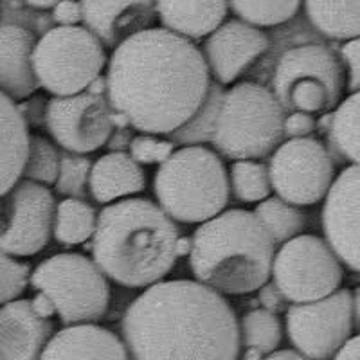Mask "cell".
I'll use <instances>...</instances> for the list:
<instances>
[{
	"label": "cell",
	"instance_id": "f35d334b",
	"mask_svg": "<svg viewBox=\"0 0 360 360\" xmlns=\"http://www.w3.org/2000/svg\"><path fill=\"white\" fill-rule=\"evenodd\" d=\"M53 22H56L58 27H70V25H79L82 22V6L79 2H56L51 13Z\"/></svg>",
	"mask_w": 360,
	"mask_h": 360
},
{
	"label": "cell",
	"instance_id": "e0dca14e",
	"mask_svg": "<svg viewBox=\"0 0 360 360\" xmlns=\"http://www.w3.org/2000/svg\"><path fill=\"white\" fill-rule=\"evenodd\" d=\"M82 6V22L103 47L115 49L134 34L152 27L155 20V2H94L85 0Z\"/></svg>",
	"mask_w": 360,
	"mask_h": 360
},
{
	"label": "cell",
	"instance_id": "c3c4849f",
	"mask_svg": "<svg viewBox=\"0 0 360 360\" xmlns=\"http://www.w3.org/2000/svg\"><path fill=\"white\" fill-rule=\"evenodd\" d=\"M0 15H2V8H0Z\"/></svg>",
	"mask_w": 360,
	"mask_h": 360
},
{
	"label": "cell",
	"instance_id": "8992f818",
	"mask_svg": "<svg viewBox=\"0 0 360 360\" xmlns=\"http://www.w3.org/2000/svg\"><path fill=\"white\" fill-rule=\"evenodd\" d=\"M283 119L285 112L269 86L240 82L224 92L211 144L234 162L265 159L285 141Z\"/></svg>",
	"mask_w": 360,
	"mask_h": 360
},
{
	"label": "cell",
	"instance_id": "7a4b0ae2",
	"mask_svg": "<svg viewBox=\"0 0 360 360\" xmlns=\"http://www.w3.org/2000/svg\"><path fill=\"white\" fill-rule=\"evenodd\" d=\"M130 360H238V317L227 299L193 279L160 281L121 321Z\"/></svg>",
	"mask_w": 360,
	"mask_h": 360
},
{
	"label": "cell",
	"instance_id": "ac0fdd59",
	"mask_svg": "<svg viewBox=\"0 0 360 360\" xmlns=\"http://www.w3.org/2000/svg\"><path fill=\"white\" fill-rule=\"evenodd\" d=\"M53 335V321L40 319L31 308V299L0 307V356L4 360H40Z\"/></svg>",
	"mask_w": 360,
	"mask_h": 360
},
{
	"label": "cell",
	"instance_id": "9c48e42d",
	"mask_svg": "<svg viewBox=\"0 0 360 360\" xmlns=\"http://www.w3.org/2000/svg\"><path fill=\"white\" fill-rule=\"evenodd\" d=\"M107 65V51L83 25L51 27L37 40L31 56L38 89L53 98L85 92Z\"/></svg>",
	"mask_w": 360,
	"mask_h": 360
},
{
	"label": "cell",
	"instance_id": "ab89813d",
	"mask_svg": "<svg viewBox=\"0 0 360 360\" xmlns=\"http://www.w3.org/2000/svg\"><path fill=\"white\" fill-rule=\"evenodd\" d=\"M259 303H262L263 310L270 311V314H278V311H287L288 307H285V299L279 294L278 288L274 287V283L266 281L262 288H259Z\"/></svg>",
	"mask_w": 360,
	"mask_h": 360
},
{
	"label": "cell",
	"instance_id": "ffe728a7",
	"mask_svg": "<svg viewBox=\"0 0 360 360\" xmlns=\"http://www.w3.org/2000/svg\"><path fill=\"white\" fill-rule=\"evenodd\" d=\"M40 360H130L115 333L98 324L65 326L45 344Z\"/></svg>",
	"mask_w": 360,
	"mask_h": 360
},
{
	"label": "cell",
	"instance_id": "f6af8a7d",
	"mask_svg": "<svg viewBox=\"0 0 360 360\" xmlns=\"http://www.w3.org/2000/svg\"><path fill=\"white\" fill-rule=\"evenodd\" d=\"M85 92L94 96H105V98H107V79H105V76L96 78L94 82L90 83V86L85 90Z\"/></svg>",
	"mask_w": 360,
	"mask_h": 360
},
{
	"label": "cell",
	"instance_id": "836d02e7",
	"mask_svg": "<svg viewBox=\"0 0 360 360\" xmlns=\"http://www.w3.org/2000/svg\"><path fill=\"white\" fill-rule=\"evenodd\" d=\"M31 265L0 250V307L17 301L29 287Z\"/></svg>",
	"mask_w": 360,
	"mask_h": 360
},
{
	"label": "cell",
	"instance_id": "7c38bea8",
	"mask_svg": "<svg viewBox=\"0 0 360 360\" xmlns=\"http://www.w3.org/2000/svg\"><path fill=\"white\" fill-rule=\"evenodd\" d=\"M266 168L272 191L295 207L324 200L335 180V162L315 137L283 141Z\"/></svg>",
	"mask_w": 360,
	"mask_h": 360
},
{
	"label": "cell",
	"instance_id": "603a6c76",
	"mask_svg": "<svg viewBox=\"0 0 360 360\" xmlns=\"http://www.w3.org/2000/svg\"><path fill=\"white\" fill-rule=\"evenodd\" d=\"M27 144L29 128L17 103L0 94V197L22 179Z\"/></svg>",
	"mask_w": 360,
	"mask_h": 360
},
{
	"label": "cell",
	"instance_id": "52a82bcc",
	"mask_svg": "<svg viewBox=\"0 0 360 360\" xmlns=\"http://www.w3.org/2000/svg\"><path fill=\"white\" fill-rule=\"evenodd\" d=\"M344 89V67L330 45L304 41L285 49L276 60L270 92L285 114L333 112Z\"/></svg>",
	"mask_w": 360,
	"mask_h": 360
},
{
	"label": "cell",
	"instance_id": "d6986e66",
	"mask_svg": "<svg viewBox=\"0 0 360 360\" xmlns=\"http://www.w3.org/2000/svg\"><path fill=\"white\" fill-rule=\"evenodd\" d=\"M37 45V34L18 24H0V94L11 101H24L34 96L31 56Z\"/></svg>",
	"mask_w": 360,
	"mask_h": 360
},
{
	"label": "cell",
	"instance_id": "277c9868",
	"mask_svg": "<svg viewBox=\"0 0 360 360\" xmlns=\"http://www.w3.org/2000/svg\"><path fill=\"white\" fill-rule=\"evenodd\" d=\"M276 245L252 211L225 209L191 236L189 266L204 287L220 295H245L270 281Z\"/></svg>",
	"mask_w": 360,
	"mask_h": 360
},
{
	"label": "cell",
	"instance_id": "f546056e",
	"mask_svg": "<svg viewBox=\"0 0 360 360\" xmlns=\"http://www.w3.org/2000/svg\"><path fill=\"white\" fill-rule=\"evenodd\" d=\"M229 176V191L240 202L252 204V202H263L270 197L269 168L266 164L259 160H236L231 166Z\"/></svg>",
	"mask_w": 360,
	"mask_h": 360
},
{
	"label": "cell",
	"instance_id": "3957f363",
	"mask_svg": "<svg viewBox=\"0 0 360 360\" xmlns=\"http://www.w3.org/2000/svg\"><path fill=\"white\" fill-rule=\"evenodd\" d=\"M179 238L176 224L155 202L124 198L99 211L92 262L121 287H153L175 266Z\"/></svg>",
	"mask_w": 360,
	"mask_h": 360
},
{
	"label": "cell",
	"instance_id": "e575fe53",
	"mask_svg": "<svg viewBox=\"0 0 360 360\" xmlns=\"http://www.w3.org/2000/svg\"><path fill=\"white\" fill-rule=\"evenodd\" d=\"M175 150V144L169 139H159L157 135L139 134L134 135L130 148H128V155L143 168V166H152V164L160 166L173 155Z\"/></svg>",
	"mask_w": 360,
	"mask_h": 360
},
{
	"label": "cell",
	"instance_id": "8d00e7d4",
	"mask_svg": "<svg viewBox=\"0 0 360 360\" xmlns=\"http://www.w3.org/2000/svg\"><path fill=\"white\" fill-rule=\"evenodd\" d=\"M315 131V117L307 112H290L283 119V137L290 139H304L311 137Z\"/></svg>",
	"mask_w": 360,
	"mask_h": 360
},
{
	"label": "cell",
	"instance_id": "30bf717a",
	"mask_svg": "<svg viewBox=\"0 0 360 360\" xmlns=\"http://www.w3.org/2000/svg\"><path fill=\"white\" fill-rule=\"evenodd\" d=\"M270 278L287 303L307 304L339 290L344 266L323 238L299 234L276 250Z\"/></svg>",
	"mask_w": 360,
	"mask_h": 360
},
{
	"label": "cell",
	"instance_id": "b9f144b4",
	"mask_svg": "<svg viewBox=\"0 0 360 360\" xmlns=\"http://www.w3.org/2000/svg\"><path fill=\"white\" fill-rule=\"evenodd\" d=\"M31 308H33L34 314H37L40 319L45 321H51V317L56 314L53 303H51V299L44 294H38L31 299Z\"/></svg>",
	"mask_w": 360,
	"mask_h": 360
},
{
	"label": "cell",
	"instance_id": "d4e9b609",
	"mask_svg": "<svg viewBox=\"0 0 360 360\" xmlns=\"http://www.w3.org/2000/svg\"><path fill=\"white\" fill-rule=\"evenodd\" d=\"M303 6L311 27L333 41L356 40L360 33L359 2H317L308 0Z\"/></svg>",
	"mask_w": 360,
	"mask_h": 360
},
{
	"label": "cell",
	"instance_id": "5b68a950",
	"mask_svg": "<svg viewBox=\"0 0 360 360\" xmlns=\"http://www.w3.org/2000/svg\"><path fill=\"white\" fill-rule=\"evenodd\" d=\"M157 205L173 221L204 224L229 204V176L214 150L180 146L153 179Z\"/></svg>",
	"mask_w": 360,
	"mask_h": 360
},
{
	"label": "cell",
	"instance_id": "8fae6325",
	"mask_svg": "<svg viewBox=\"0 0 360 360\" xmlns=\"http://www.w3.org/2000/svg\"><path fill=\"white\" fill-rule=\"evenodd\" d=\"M287 335L310 360H332L359 328V290L339 288L332 295L287 308Z\"/></svg>",
	"mask_w": 360,
	"mask_h": 360
},
{
	"label": "cell",
	"instance_id": "484cf974",
	"mask_svg": "<svg viewBox=\"0 0 360 360\" xmlns=\"http://www.w3.org/2000/svg\"><path fill=\"white\" fill-rule=\"evenodd\" d=\"M98 213L85 200L63 198L54 207L53 238L62 245H82L94 236Z\"/></svg>",
	"mask_w": 360,
	"mask_h": 360
},
{
	"label": "cell",
	"instance_id": "bcb514c9",
	"mask_svg": "<svg viewBox=\"0 0 360 360\" xmlns=\"http://www.w3.org/2000/svg\"><path fill=\"white\" fill-rule=\"evenodd\" d=\"M175 252H176V258H179V256H189V252H191V238L180 236L179 240H176Z\"/></svg>",
	"mask_w": 360,
	"mask_h": 360
},
{
	"label": "cell",
	"instance_id": "4fadbf2b",
	"mask_svg": "<svg viewBox=\"0 0 360 360\" xmlns=\"http://www.w3.org/2000/svg\"><path fill=\"white\" fill-rule=\"evenodd\" d=\"M56 200L49 188L20 179L0 197V250L34 256L53 238Z\"/></svg>",
	"mask_w": 360,
	"mask_h": 360
},
{
	"label": "cell",
	"instance_id": "4316f807",
	"mask_svg": "<svg viewBox=\"0 0 360 360\" xmlns=\"http://www.w3.org/2000/svg\"><path fill=\"white\" fill-rule=\"evenodd\" d=\"M252 214L262 224L272 243L279 247L299 236L307 227L303 211L278 197H269L266 200L259 202Z\"/></svg>",
	"mask_w": 360,
	"mask_h": 360
},
{
	"label": "cell",
	"instance_id": "1f68e13d",
	"mask_svg": "<svg viewBox=\"0 0 360 360\" xmlns=\"http://www.w3.org/2000/svg\"><path fill=\"white\" fill-rule=\"evenodd\" d=\"M60 168V152L51 141L41 135H29L27 157H25L22 179L38 186H53Z\"/></svg>",
	"mask_w": 360,
	"mask_h": 360
},
{
	"label": "cell",
	"instance_id": "ba28073f",
	"mask_svg": "<svg viewBox=\"0 0 360 360\" xmlns=\"http://www.w3.org/2000/svg\"><path fill=\"white\" fill-rule=\"evenodd\" d=\"M29 285L51 299L65 326L99 323L110 303L108 279L79 252H60L44 259L31 272Z\"/></svg>",
	"mask_w": 360,
	"mask_h": 360
},
{
	"label": "cell",
	"instance_id": "83f0119b",
	"mask_svg": "<svg viewBox=\"0 0 360 360\" xmlns=\"http://www.w3.org/2000/svg\"><path fill=\"white\" fill-rule=\"evenodd\" d=\"M240 346L254 349L259 355H270L278 349L283 339V324L276 314L256 308L249 310L238 323Z\"/></svg>",
	"mask_w": 360,
	"mask_h": 360
},
{
	"label": "cell",
	"instance_id": "2e32d148",
	"mask_svg": "<svg viewBox=\"0 0 360 360\" xmlns=\"http://www.w3.org/2000/svg\"><path fill=\"white\" fill-rule=\"evenodd\" d=\"M359 166H346L324 197L323 233L342 266L359 272Z\"/></svg>",
	"mask_w": 360,
	"mask_h": 360
},
{
	"label": "cell",
	"instance_id": "9a60e30c",
	"mask_svg": "<svg viewBox=\"0 0 360 360\" xmlns=\"http://www.w3.org/2000/svg\"><path fill=\"white\" fill-rule=\"evenodd\" d=\"M266 51H270V38L265 31L233 18L205 38L200 53L209 76L224 86L242 78Z\"/></svg>",
	"mask_w": 360,
	"mask_h": 360
},
{
	"label": "cell",
	"instance_id": "5bb4252c",
	"mask_svg": "<svg viewBox=\"0 0 360 360\" xmlns=\"http://www.w3.org/2000/svg\"><path fill=\"white\" fill-rule=\"evenodd\" d=\"M44 127L63 152L86 155L105 146L112 131L110 105L105 96L82 92L70 98H51Z\"/></svg>",
	"mask_w": 360,
	"mask_h": 360
},
{
	"label": "cell",
	"instance_id": "f1b7e54d",
	"mask_svg": "<svg viewBox=\"0 0 360 360\" xmlns=\"http://www.w3.org/2000/svg\"><path fill=\"white\" fill-rule=\"evenodd\" d=\"M224 92V86L211 79L207 96H205L202 107L198 108L197 114L193 115L184 127L179 128L175 134L168 135L169 141L175 146L176 144H180V146H202V143H211Z\"/></svg>",
	"mask_w": 360,
	"mask_h": 360
},
{
	"label": "cell",
	"instance_id": "44dd1931",
	"mask_svg": "<svg viewBox=\"0 0 360 360\" xmlns=\"http://www.w3.org/2000/svg\"><path fill=\"white\" fill-rule=\"evenodd\" d=\"M146 189V173L128 153H107L92 162L89 193L98 204H114Z\"/></svg>",
	"mask_w": 360,
	"mask_h": 360
},
{
	"label": "cell",
	"instance_id": "74e56055",
	"mask_svg": "<svg viewBox=\"0 0 360 360\" xmlns=\"http://www.w3.org/2000/svg\"><path fill=\"white\" fill-rule=\"evenodd\" d=\"M45 107H47V99L41 96H31L18 103L17 108L20 112L24 123L29 127H41L45 121Z\"/></svg>",
	"mask_w": 360,
	"mask_h": 360
},
{
	"label": "cell",
	"instance_id": "7bdbcfd3",
	"mask_svg": "<svg viewBox=\"0 0 360 360\" xmlns=\"http://www.w3.org/2000/svg\"><path fill=\"white\" fill-rule=\"evenodd\" d=\"M332 360H360V340L359 335H353L348 342L344 344Z\"/></svg>",
	"mask_w": 360,
	"mask_h": 360
},
{
	"label": "cell",
	"instance_id": "ee69618b",
	"mask_svg": "<svg viewBox=\"0 0 360 360\" xmlns=\"http://www.w3.org/2000/svg\"><path fill=\"white\" fill-rule=\"evenodd\" d=\"M263 360H310L297 353L295 349H276L274 353L266 355Z\"/></svg>",
	"mask_w": 360,
	"mask_h": 360
},
{
	"label": "cell",
	"instance_id": "d6a6232c",
	"mask_svg": "<svg viewBox=\"0 0 360 360\" xmlns=\"http://www.w3.org/2000/svg\"><path fill=\"white\" fill-rule=\"evenodd\" d=\"M92 168V160L86 155H76V153L60 152V168H58L56 188L58 195L63 198H76L85 200L89 191V175Z\"/></svg>",
	"mask_w": 360,
	"mask_h": 360
},
{
	"label": "cell",
	"instance_id": "60d3db41",
	"mask_svg": "<svg viewBox=\"0 0 360 360\" xmlns=\"http://www.w3.org/2000/svg\"><path fill=\"white\" fill-rule=\"evenodd\" d=\"M131 139H134L131 128H112L105 146L110 150V153H128Z\"/></svg>",
	"mask_w": 360,
	"mask_h": 360
},
{
	"label": "cell",
	"instance_id": "cb8c5ba5",
	"mask_svg": "<svg viewBox=\"0 0 360 360\" xmlns=\"http://www.w3.org/2000/svg\"><path fill=\"white\" fill-rule=\"evenodd\" d=\"M359 108L360 96L349 94L337 105L330 115L326 135V152L337 164L359 166Z\"/></svg>",
	"mask_w": 360,
	"mask_h": 360
},
{
	"label": "cell",
	"instance_id": "7dc6e473",
	"mask_svg": "<svg viewBox=\"0 0 360 360\" xmlns=\"http://www.w3.org/2000/svg\"><path fill=\"white\" fill-rule=\"evenodd\" d=\"M24 6H27L29 9H34V11H45V9H53L56 6V2H53V0H47V2L31 0V2H24Z\"/></svg>",
	"mask_w": 360,
	"mask_h": 360
},
{
	"label": "cell",
	"instance_id": "4dcf8cb0",
	"mask_svg": "<svg viewBox=\"0 0 360 360\" xmlns=\"http://www.w3.org/2000/svg\"><path fill=\"white\" fill-rule=\"evenodd\" d=\"M229 9L238 17V20L245 22L256 29L276 27L290 22L301 9V2H245L234 0L229 2Z\"/></svg>",
	"mask_w": 360,
	"mask_h": 360
},
{
	"label": "cell",
	"instance_id": "d590c367",
	"mask_svg": "<svg viewBox=\"0 0 360 360\" xmlns=\"http://www.w3.org/2000/svg\"><path fill=\"white\" fill-rule=\"evenodd\" d=\"M359 51L360 44L359 38L356 40H349L339 49V60L344 67V74H346V90L349 94H356L360 85V74H359Z\"/></svg>",
	"mask_w": 360,
	"mask_h": 360
},
{
	"label": "cell",
	"instance_id": "7402d4cb",
	"mask_svg": "<svg viewBox=\"0 0 360 360\" xmlns=\"http://www.w3.org/2000/svg\"><path fill=\"white\" fill-rule=\"evenodd\" d=\"M229 13V2H155V17L162 29L186 40H200L220 27Z\"/></svg>",
	"mask_w": 360,
	"mask_h": 360
},
{
	"label": "cell",
	"instance_id": "681fc988",
	"mask_svg": "<svg viewBox=\"0 0 360 360\" xmlns=\"http://www.w3.org/2000/svg\"><path fill=\"white\" fill-rule=\"evenodd\" d=\"M0 360H4V359H2V356H0Z\"/></svg>",
	"mask_w": 360,
	"mask_h": 360
},
{
	"label": "cell",
	"instance_id": "6da1fadb",
	"mask_svg": "<svg viewBox=\"0 0 360 360\" xmlns=\"http://www.w3.org/2000/svg\"><path fill=\"white\" fill-rule=\"evenodd\" d=\"M107 101L139 134L172 135L202 107L211 76L193 41L150 27L115 47Z\"/></svg>",
	"mask_w": 360,
	"mask_h": 360
}]
</instances>
